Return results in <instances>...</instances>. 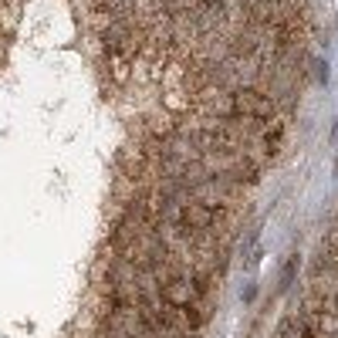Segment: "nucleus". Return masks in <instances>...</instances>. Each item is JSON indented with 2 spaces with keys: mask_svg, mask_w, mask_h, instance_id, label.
Instances as JSON below:
<instances>
[{
  "mask_svg": "<svg viewBox=\"0 0 338 338\" xmlns=\"http://www.w3.org/2000/svg\"><path fill=\"white\" fill-rule=\"evenodd\" d=\"M230 115L234 119H247V122H271V119H277V105L260 88L240 85V88L230 91Z\"/></svg>",
  "mask_w": 338,
  "mask_h": 338,
  "instance_id": "nucleus-1",
  "label": "nucleus"
}]
</instances>
